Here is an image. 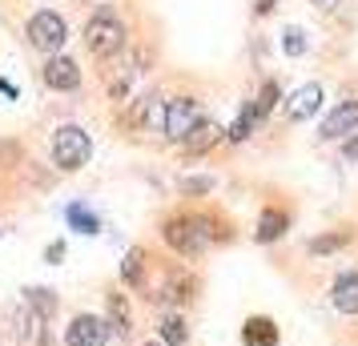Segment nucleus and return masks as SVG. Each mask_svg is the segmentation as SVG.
<instances>
[{"label": "nucleus", "instance_id": "obj_16", "mask_svg": "<svg viewBox=\"0 0 358 346\" xmlns=\"http://www.w3.org/2000/svg\"><path fill=\"white\" fill-rule=\"evenodd\" d=\"M24 294H29V310H33L41 322H49L52 314H57V298H52V290L41 286V290H24Z\"/></svg>", "mask_w": 358, "mask_h": 346}, {"label": "nucleus", "instance_id": "obj_24", "mask_svg": "<svg viewBox=\"0 0 358 346\" xmlns=\"http://www.w3.org/2000/svg\"><path fill=\"white\" fill-rule=\"evenodd\" d=\"M210 178H185V182H181V189H185V194H210Z\"/></svg>", "mask_w": 358, "mask_h": 346}, {"label": "nucleus", "instance_id": "obj_17", "mask_svg": "<svg viewBox=\"0 0 358 346\" xmlns=\"http://www.w3.org/2000/svg\"><path fill=\"white\" fill-rule=\"evenodd\" d=\"M258 125H262V117H258V109H254V101H250V105L242 109V117L229 125V141H245V137L258 129Z\"/></svg>", "mask_w": 358, "mask_h": 346}, {"label": "nucleus", "instance_id": "obj_9", "mask_svg": "<svg viewBox=\"0 0 358 346\" xmlns=\"http://www.w3.org/2000/svg\"><path fill=\"white\" fill-rule=\"evenodd\" d=\"M358 133V101H338L322 121V137L334 141V137H350Z\"/></svg>", "mask_w": 358, "mask_h": 346}, {"label": "nucleus", "instance_id": "obj_14", "mask_svg": "<svg viewBox=\"0 0 358 346\" xmlns=\"http://www.w3.org/2000/svg\"><path fill=\"white\" fill-rule=\"evenodd\" d=\"M334 306L342 314H358V274H346V278L334 282Z\"/></svg>", "mask_w": 358, "mask_h": 346}, {"label": "nucleus", "instance_id": "obj_27", "mask_svg": "<svg viewBox=\"0 0 358 346\" xmlns=\"http://www.w3.org/2000/svg\"><path fill=\"white\" fill-rule=\"evenodd\" d=\"M314 4H318V8H326V13H334V8H338V0H314Z\"/></svg>", "mask_w": 358, "mask_h": 346}, {"label": "nucleus", "instance_id": "obj_7", "mask_svg": "<svg viewBox=\"0 0 358 346\" xmlns=\"http://www.w3.org/2000/svg\"><path fill=\"white\" fill-rule=\"evenodd\" d=\"M45 85L57 89V93H73V89L81 85V69H77V61L65 57V52H52L49 65H45Z\"/></svg>", "mask_w": 358, "mask_h": 346}, {"label": "nucleus", "instance_id": "obj_28", "mask_svg": "<svg viewBox=\"0 0 358 346\" xmlns=\"http://www.w3.org/2000/svg\"><path fill=\"white\" fill-rule=\"evenodd\" d=\"M254 8H258V13H274V0H258Z\"/></svg>", "mask_w": 358, "mask_h": 346}, {"label": "nucleus", "instance_id": "obj_8", "mask_svg": "<svg viewBox=\"0 0 358 346\" xmlns=\"http://www.w3.org/2000/svg\"><path fill=\"white\" fill-rule=\"evenodd\" d=\"M322 85L318 81H306V85H298L290 97H286V113H290V121H310V117L322 109Z\"/></svg>", "mask_w": 358, "mask_h": 346}, {"label": "nucleus", "instance_id": "obj_5", "mask_svg": "<svg viewBox=\"0 0 358 346\" xmlns=\"http://www.w3.org/2000/svg\"><path fill=\"white\" fill-rule=\"evenodd\" d=\"M197 121H201V109H197L194 97H173V101H165L162 133L169 137V141H185Z\"/></svg>", "mask_w": 358, "mask_h": 346}, {"label": "nucleus", "instance_id": "obj_29", "mask_svg": "<svg viewBox=\"0 0 358 346\" xmlns=\"http://www.w3.org/2000/svg\"><path fill=\"white\" fill-rule=\"evenodd\" d=\"M145 346H165V343H145Z\"/></svg>", "mask_w": 358, "mask_h": 346}, {"label": "nucleus", "instance_id": "obj_4", "mask_svg": "<svg viewBox=\"0 0 358 346\" xmlns=\"http://www.w3.org/2000/svg\"><path fill=\"white\" fill-rule=\"evenodd\" d=\"M69 41V24L61 13H52V8H41V13H33L29 17V45L41 52H61V45Z\"/></svg>", "mask_w": 358, "mask_h": 346}, {"label": "nucleus", "instance_id": "obj_10", "mask_svg": "<svg viewBox=\"0 0 358 346\" xmlns=\"http://www.w3.org/2000/svg\"><path fill=\"white\" fill-rule=\"evenodd\" d=\"M194 290H197V282L185 274V270H173L169 278H165L162 286V298L169 302V306H185V302H194Z\"/></svg>", "mask_w": 358, "mask_h": 346}, {"label": "nucleus", "instance_id": "obj_21", "mask_svg": "<svg viewBox=\"0 0 358 346\" xmlns=\"http://www.w3.org/2000/svg\"><path fill=\"white\" fill-rule=\"evenodd\" d=\"M346 242H350V233H346V230L322 233V238H314V242H310V254H314V258H322V254H334V250H342Z\"/></svg>", "mask_w": 358, "mask_h": 346}, {"label": "nucleus", "instance_id": "obj_20", "mask_svg": "<svg viewBox=\"0 0 358 346\" xmlns=\"http://www.w3.org/2000/svg\"><path fill=\"white\" fill-rule=\"evenodd\" d=\"M141 274H145V250L137 246V250H129V254H125V266H121V278L129 282V286H137V282H141Z\"/></svg>", "mask_w": 358, "mask_h": 346}, {"label": "nucleus", "instance_id": "obj_13", "mask_svg": "<svg viewBox=\"0 0 358 346\" xmlns=\"http://www.w3.org/2000/svg\"><path fill=\"white\" fill-rule=\"evenodd\" d=\"M105 314H109V326L117 334H129L133 330V314H129V298L125 294H109L105 298Z\"/></svg>", "mask_w": 358, "mask_h": 346}, {"label": "nucleus", "instance_id": "obj_1", "mask_svg": "<svg viewBox=\"0 0 358 346\" xmlns=\"http://www.w3.org/2000/svg\"><path fill=\"white\" fill-rule=\"evenodd\" d=\"M210 226H213L210 217L185 214V217H169L162 233H165V242L178 250V254H185V258H197V254H206V250H210V242L217 238Z\"/></svg>", "mask_w": 358, "mask_h": 346}, {"label": "nucleus", "instance_id": "obj_2", "mask_svg": "<svg viewBox=\"0 0 358 346\" xmlns=\"http://www.w3.org/2000/svg\"><path fill=\"white\" fill-rule=\"evenodd\" d=\"M89 157H93V141H89V133L81 125H61L52 133V161H57V169L73 173V169L89 165Z\"/></svg>", "mask_w": 358, "mask_h": 346}, {"label": "nucleus", "instance_id": "obj_11", "mask_svg": "<svg viewBox=\"0 0 358 346\" xmlns=\"http://www.w3.org/2000/svg\"><path fill=\"white\" fill-rule=\"evenodd\" d=\"M286 230H290V214L270 206V210H262L258 214V230H254V238H258V242H278Z\"/></svg>", "mask_w": 358, "mask_h": 346}, {"label": "nucleus", "instance_id": "obj_23", "mask_svg": "<svg viewBox=\"0 0 358 346\" xmlns=\"http://www.w3.org/2000/svg\"><path fill=\"white\" fill-rule=\"evenodd\" d=\"M282 49L290 52V57H302V52H306V36L298 33V29H286V41H282Z\"/></svg>", "mask_w": 358, "mask_h": 346}, {"label": "nucleus", "instance_id": "obj_18", "mask_svg": "<svg viewBox=\"0 0 358 346\" xmlns=\"http://www.w3.org/2000/svg\"><path fill=\"white\" fill-rule=\"evenodd\" d=\"M65 217H69V226H73L77 233H97V230H101V222L89 214V210H85L81 201H73V206L65 210Z\"/></svg>", "mask_w": 358, "mask_h": 346}, {"label": "nucleus", "instance_id": "obj_3", "mask_svg": "<svg viewBox=\"0 0 358 346\" xmlns=\"http://www.w3.org/2000/svg\"><path fill=\"white\" fill-rule=\"evenodd\" d=\"M125 24L113 17V13H97V17L85 24V45L93 57H113V52L125 49Z\"/></svg>", "mask_w": 358, "mask_h": 346}, {"label": "nucleus", "instance_id": "obj_6", "mask_svg": "<svg viewBox=\"0 0 358 346\" xmlns=\"http://www.w3.org/2000/svg\"><path fill=\"white\" fill-rule=\"evenodd\" d=\"M109 322L97 314H77L65 330V346H105L109 343Z\"/></svg>", "mask_w": 358, "mask_h": 346}, {"label": "nucleus", "instance_id": "obj_15", "mask_svg": "<svg viewBox=\"0 0 358 346\" xmlns=\"http://www.w3.org/2000/svg\"><path fill=\"white\" fill-rule=\"evenodd\" d=\"M242 338H245V346H278V326L270 318H250Z\"/></svg>", "mask_w": 358, "mask_h": 346}, {"label": "nucleus", "instance_id": "obj_26", "mask_svg": "<svg viewBox=\"0 0 358 346\" xmlns=\"http://www.w3.org/2000/svg\"><path fill=\"white\" fill-rule=\"evenodd\" d=\"M45 258H49V262H61V258H65V242H52V246L45 250Z\"/></svg>", "mask_w": 358, "mask_h": 346}, {"label": "nucleus", "instance_id": "obj_19", "mask_svg": "<svg viewBox=\"0 0 358 346\" xmlns=\"http://www.w3.org/2000/svg\"><path fill=\"white\" fill-rule=\"evenodd\" d=\"M185 338H189L185 322H181L178 314H165V318H162V343L165 346H185Z\"/></svg>", "mask_w": 358, "mask_h": 346}, {"label": "nucleus", "instance_id": "obj_22", "mask_svg": "<svg viewBox=\"0 0 358 346\" xmlns=\"http://www.w3.org/2000/svg\"><path fill=\"white\" fill-rule=\"evenodd\" d=\"M274 101H278V85H274V81H266V85H262V93L254 97V109H258V117H262V121L270 117V109H274Z\"/></svg>", "mask_w": 358, "mask_h": 346}, {"label": "nucleus", "instance_id": "obj_25", "mask_svg": "<svg viewBox=\"0 0 358 346\" xmlns=\"http://www.w3.org/2000/svg\"><path fill=\"white\" fill-rule=\"evenodd\" d=\"M342 157H346V161H358V133H350V137H346V145H342Z\"/></svg>", "mask_w": 358, "mask_h": 346}, {"label": "nucleus", "instance_id": "obj_12", "mask_svg": "<svg viewBox=\"0 0 358 346\" xmlns=\"http://www.w3.org/2000/svg\"><path fill=\"white\" fill-rule=\"evenodd\" d=\"M222 137H226V133H222V125L201 117L194 129H189V137H185V149H189V153H206V149H213Z\"/></svg>", "mask_w": 358, "mask_h": 346}]
</instances>
